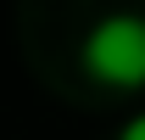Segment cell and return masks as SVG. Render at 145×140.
I'll list each match as a JSON object with an SVG mask.
<instances>
[{"label":"cell","instance_id":"cell-1","mask_svg":"<svg viewBox=\"0 0 145 140\" xmlns=\"http://www.w3.org/2000/svg\"><path fill=\"white\" fill-rule=\"evenodd\" d=\"M78 56H84L89 79H101L112 90H134L145 79V28H140V17H128V11L101 17L84 34V51Z\"/></svg>","mask_w":145,"mask_h":140},{"label":"cell","instance_id":"cell-2","mask_svg":"<svg viewBox=\"0 0 145 140\" xmlns=\"http://www.w3.org/2000/svg\"><path fill=\"white\" fill-rule=\"evenodd\" d=\"M117 140H145V123H128V129H123Z\"/></svg>","mask_w":145,"mask_h":140}]
</instances>
